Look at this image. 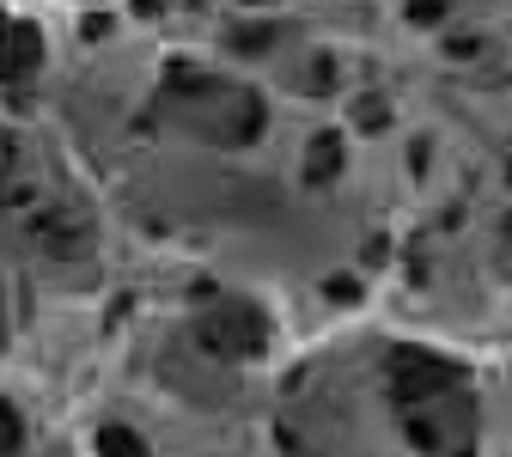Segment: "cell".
I'll use <instances>...</instances> for the list:
<instances>
[{"instance_id": "6da1fadb", "label": "cell", "mask_w": 512, "mask_h": 457, "mask_svg": "<svg viewBox=\"0 0 512 457\" xmlns=\"http://www.w3.org/2000/svg\"><path fill=\"white\" fill-rule=\"evenodd\" d=\"M13 451H19V415L0 403V457H13Z\"/></svg>"}]
</instances>
